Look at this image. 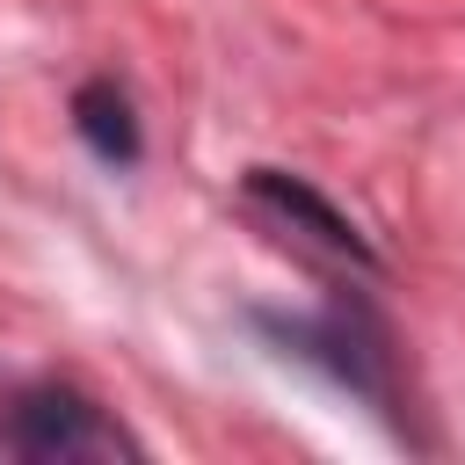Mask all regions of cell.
Instances as JSON below:
<instances>
[{"label":"cell","instance_id":"cell-1","mask_svg":"<svg viewBox=\"0 0 465 465\" xmlns=\"http://www.w3.org/2000/svg\"><path fill=\"white\" fill-rule=\"evenodd\" d=\"M247 320L276 341V356H291V363L320 371L334 392H349V400H356V407H371L378 421L407 429V407H400V349H392V327L371 312V298H363V291H334V298H327V305H312V312L254 305Z\"/></svg>","mask_w":465,"mask_h":465},{"label":"cell","instance_id":"cell-2","mask_svg":"<svg viewBox=\"0 0 465 465\" xmlns=\"http://www.w3.org/2000/svg\"><path fill=\"white\" fill-rule=\"evenodd\" d=\"M145 443L80 385L65 378H36L0 407V458H138Z\"/></svg>","mask_w":465,"mask_h":465},{"label":"cell","instance_id":"cell-3","mask_svg":"<svg viewBox=\"0 0 465 465\" xmlns=\"http://www.w3.org/2000/svg\"><path fill=\"white\" fill-rule=\"evenodd\" d=\"M240 196H247V211H262L269 225L298 232L305 247H320V254H334V262H349V269H363V276L385 269L378 247L363 240V225H356L327 189H312L305 174H291V167H247V174H240Z\"/></svg>","mask_w":465,"mask_h":465},{"label":"cell","instance_id":"cell-4","mask_svg":"<svg viewBox=\"0 0 465 465\" xmlns=\"http://www.w3.org/2000/svg\"><path fill=\"white\" fill-rule=\"evenodd\" d=\"M73 131L102 167H138L145 160V124H138V102L116 73H94V80L73 87Z\"/></svg>","mask_w":465,"mask_h":465}]
</instances>
